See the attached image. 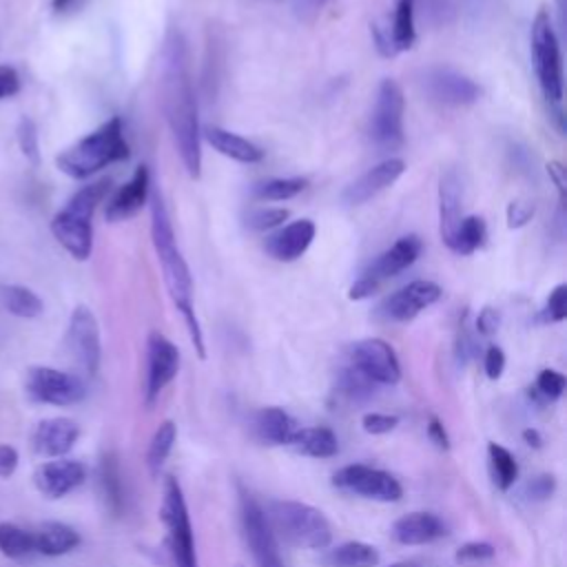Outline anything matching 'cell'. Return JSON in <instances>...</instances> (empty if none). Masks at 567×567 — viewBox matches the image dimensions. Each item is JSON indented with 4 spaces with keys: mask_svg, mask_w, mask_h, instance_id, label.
<instances>
[{
    "mask_svg": "<svg viewBox=\"0 0 567 567\" xmlns=\"http://www.w3.org/2000/svg\"><path fill=\"white\" fill-rule=\"evenodd\" d=\"M162 109L188 177L202 175V131L188 66V47L179 29H171L162 51Z\"/></svg>",
    "mask_w": 567,
    "mask_h": 567,
    "instance_id": "6da1fadb",
    "label": "cell"
},
{
    "mask_svg": "<svg viewBox=\"0 0 567 567\" xmlns=\"http://www.w3.org/2000/svg\"><path fill=\"white\" fill-rule=\"evenodd\" d=\"M151 239H153V248H155L157 261L164 272V284L171 295V301L186 323V330H188V337H190V343H193L197 357L206 359L204 332H202V326H199V319L195 312V301H193L190 268L175 241L173 224H171V217H168V210H166V204H164L159 190H155L151 195Z\"/></svg>",
    "mask_w": 567,
    "mask_h": 567,
    "instance_id": "7a4b0ae2",
    "label": "cell"
},
{
    "mask_svg": "<svg viewBox=\"0 0 567 567\" xmlns=\"http://www.w3.org/2000/svg\"><path fill=\"white\" fill-rule=\"evenodd\" d=\"M128 155L131 148L124 137V124L115 115L69 148H64L55 157V166L71 179H86L97 171L106 168L109 164L128 159Z\"/></svg>",
    "mask_w": 567,
    "mask_h": 567,
    "instance_id": "3957f363",
    "label": "cell"
},
{
    "mask_svg": "<svg viewBox=\"0 0 567 567\" xmlns=\"http://www.w3.org/2000/svg\"><path fill=\"white\" fill-rule=\"evenodd\" d=\"M111 188V179H97L82 186L62 210L51 219V233L58 244L78 261L91 257L93 250V213L104 202Z\"/></svg>",
    "mask_w": 567,
    "mask_h": 567,
    "instance_id": "277c9868",
    "label": "cell"
},
{
    "mask_svg": "<svg viewBox=\"0 0 567 567\" xmlns=\"http://www.w3.org/2000/svg\"><path fill=\"white\" fill-rule=\"evenodd\" d=\"M266 520L275 534L286 543L306 549H326L332 543V527L326 514L308 503L277 498L264 509Z\"/></svg>",
    "mask_w": 567,
    "mask_h": 567,
    "instance_id": "5b68a950",
    "label": "cell"
},
{
    "mask_svg": "<svg viewBox=\"0 0 567 567\" xmlns=\"http://www.w3.org/2000/svg\"><path fill=\"white\" fill-rule=\"evenodd\" d=\"M159 520L166 529V551L173 567H197L193 525L182 485L175 476H166L159 505Z\"/></svg>",
    "mask_w": 567,
    "mask_h": 567,
    "instance_id": "8992f818",
    "label": "cell"
},
{
    "mask_svg": "<svg viewBox=\"0 0 567 567\" xmlns=\"http://www.w3.org/2000/svg\"><path fill=\"white\" fill-rule=\"evenodd\" d=\"M529 44H532V62L536 69L540 91L547 102L560 106V100H563L560 42H558L556 29L551 24V16L545 7L538 9V13L534 16L532 31H529Z\"/></svg>",
    "mask_w": 567,
    "mask_h": 567,
    "instance_id": "52a82bcc",
    "label": "cell"
},
{
    "mask_svg": "<svg viewBox=\"0 0 567 567\" xmlns=\"http://www.w3.org/2000/svg\"><path fill=\"white\" fill-rule=\"evenodd\" d=\"M423 250V244L416 235H403L399 237L388 250H383L374 261L368 264V268L361 272V277L350 286L348 299L361 301L372 297L381 284L390 277H396L405 268H410Z\"/></svg>",
    "mask_w": 567,
    "mask_h": 567,
    "instance_id": "ba28073f",
    "label": "cell"
},
{
    "mask_svg": "<svg viewBox=\"0 0 567 567\" xmlns=\"http://www.w3.org/2000/svg\"><path fill=\"white\" fill-rule=\"evenodd\" d=\"M403 111L405 97L394 80H383L377 91L372 117H370V140L381 151H394L403 144Z\"/></svg>",
    "mask_w": 567,
    "mask_h": 567,
    "instance_id": "9c48e42d",
    "label": "cell"
},
{
    "mask_svg": "<svg viewBox=\"0 0 567 567\" xmlns=\"http://www.w3.org/2000/svg\"><path fill=\"white\" fill-rule=\"evenodd\" d=\"M239 520H241V534L255 560V567H286L279 556L275 532L266 520L264 507L244 487H239Z\"/></svg>",
    "mask_w": 567,
    "mask_h": 567,
    "instance_id": "30bf717a",
    "label": "cell"
},
{
    "mask_svg": "<svg viewBox=\"0 0 567 567\" xmlns=\"http://www.w3.org/2000/svg\"><path fill=\"white\" fill-rule=\"evenodd\" d=\"M24 392L35 403L64 408L80 403L86 396V385L78 374L49 365H31L24 374Z\"/></svg>",
    "mask_w": 567,
    "mask_h": 567,
    "instance_id": "8fae6325",
    "label": "cell"
},
{
    "mask_svg": "<svg viewBox=\"0 0 567 567\" xmlns=\"http://www.w3.org/2000/svg\"><path fill=\"white\" fill-rule=\"evenodd\" d=\"M332 485L341 492L379 503H396L403 496L401 483L390 472L363 463H352L337 470L332 474Z\"/></svg>",
    "mask_w": 567,
    "mask_h": 567,
    "instance_id": "7c38bea8",
    "label": "cell"
},
{
    "mask_svg": "<svg viewBox=\"0 0 567 567\" xmlns=\"http://www.w3.org/2000/svg\"><path fill=\"white\" fill-rule=\"evenodd\" d=\"M348 363L374 385H394L401 379V363L394 348L377 337L354 341L348 352Z\"/></svg>",
    "mask_w": 567,
    "mask_h": 567,
    "instance_id": "4fadbf2b",
    "label": "cell"
},
{
    "mask_svg": "<svg viewBox=\"0 0 567 567\" xmlns=\"http://www.w3.org/2000/svg\"><path fill=\"white\" fill-rule=\"evenodd\" d=\"M66 348L73 361L93 377L100 370L102 361V341H100V323L91 308L78 306L71 312L66 328Z\"/></svg>",
    "mask_w": 567,
    "mask_h": 567,
    "instance_id": "5bb4252c",
    "label": "cell"
},
{
    "mask_svg": "<svg viewBox=\"0 0 567 567\" xmlns=\"http://www.w3.org/2000/svg\"><path fill=\"white\" fill-rule=\"evenodd\" d=\"M179 372V350L162 332H151L146 339V379L144 403L153 405L166 385Z\"/></svg>",
    "mask_w": 567,
    "mask_h": 567,
    "instance_id": "9a60e30c",
    "label": "cell"
},
{
    "mask_svg": "<svg viewBox=\"0 0 567 567\" xmlns=\"http://www.w3.org/2000/svg\"><path fill=\"white\" fill-rule=\"evenodd\" d=\"M439 299H441V286L439 284H434L430 279H414L408 286L388 295L379 303L377 315L385 321L405 323V321H412L419 312H423L432 303H436Z\"/></svg>",
    "mask_w": 567,
    "mask_h": 567,
    "instance_id": "2e32d148",
    "label": "cell"
},
{
    "mask_svg": "<svg viewBox=\"0 0 567 567\" xmlns=\"http://www.w3.org/2000/svg\"><path fill=\"white\" fill-rule=\"evenodd\" d=\"M86 478L84 463L75 458H49L33 472V485L35 489L51 501L64 498L73 489H78Z\"/></svg>",
    "mask_w": 567,
    "mask_h": 567,
    "instance_id": "e0dca14e",
    "label": "cell"
},
{
    "mask_svg": "<svg viewBox=\"0 0 567 567\" xmlns=\"http://www.w3.org/2000/svg\"><path fill=\"white\" fill-rule=\"evenodd\" d=\"M425 91L434 102L445 106H467L481 95V86L472 78L441 66L425 73Z\"/></svg>",
    "mask_w": 567,
    "mask_h": 567,
    "instance_id": "ac0fdd59",
    "label": "cell"
},
{
    "mask_svg": "<svg viewBox=\"0 0 567 567\" xmlns=\"http://www.w3.org/2000/svg\"><path fill=\"white\" fill-rule=\"evenodd\" d=\"M80 439V425L69 416L42 419L33 434L31 447L42 458H62L66 456Z\"/></svg>",
    "mask_w": 567,
    "mask_h": 567,
    "instance_id": "d6986e66",
    "label": "cell"
},
{
    "mask_svg": "<svg viewBox=\"0 0 567 567\" xmlns=\"http://www.w3.org/2000/svg\"><path fill=\"white\" fill-rule=\"evenodd\" d=\"M405 171V162L399 157H388L379 162L377 166L368 168L361 177H357L346 190L341 193V199L346 206H361L377 197L381 190L392 186Z\"/></svg>",
    "mask_w": 567,
    "mask_h": 567,
    "instance_id": "ffe728a7",
    "label": "cell"
},
{
    "mask_svg": "<svg viewBox=\"0 0 567 567\" xmlns=\"http://www.w3.org/2000/svg\"><path fill=\"white\" fill-rule=\"evenodd\" d=\"M148 188H151L148 168L140 164L131 175V179L122 184L115 190V195L106 202V208H104L106 221H124L135 217L148 202Z\"/></svg>",
    "mask_w": 567,
    "mask_h": 567,
    "instance_id": "44dd1931",
    "label": "cell"
},
{
    "mask_svg": "<svg viewBox=\"0 0 567 567\" xmlns=\"http://www.w3.org/2000/svg\"><path fill=\"white\" fill-rule=\"evenodd\" d=\"M315 224L312 219H297L277 230L275 235L266 237V252L277 261H295L299 259L315 239Z\"/></svg>",
    "mask_w": 567,
    "mask_h": 567,
    "instance_id": "7402d4cb",
    "label": "cell"
},
{
    "mask_svg": "<svg viewBox=\"0 0 567 567\" xmlns=\"http://www.w3.org/2000/svg\"><path fill=\"white\" fill-rule=\"evenodd\" d=\"M441 536H445V525L432 512H410L392 525V538L399 545H425Z\"/></svg>",
    "mask_w": 567,
    "mask_h": 567,
    "instance_id": "603a6c76",
    "label": "cell"
},
{
    "mask_svg": "<svg viewBox=\"0 0 567 567\" xmlns=\"http://www.w3.org/2000/svg\"><path fill=\"white\" fill-rule=\"evenodd\" d=\"M463 219V184L454 171H447L439 184V226L441 239L450 246L456 226Z\"/></svg>",
    "mask_w": 567,
    "mask_h": 567,
    "instance_id": "cb8c5ba5",
    "label": "cell"
},
{
    "mask_svg": "<svg viewBox=\"0 0 567 567\" xmlns=\"http://www.w3.org/2000/svg\"><path fill=\"white\" fill-rule=\"evenodd\" d=\"M80 540L82 538H80L78 529L66 523H60V520H47V523L38 525V529L33 532L35 554H42L49 558L71 554L73 549H78Z\"/></svg>",
    "mask_w": 567,
    "mask_h": 567,
    "instance_id": "d4e9b609",
    "label": "cell"
},
{
    "mask_svg": "<svg viewBox=\"0 0 567 567\" xmlns=\"http://www.w3.org/2000/svg\"><path fill=\"white\" fill-rule=\"evenodd\" d=\"M297 421L281 408H261L252 416V432L261 443L268 445H288L290 436L297 430Z\"/></svg>",
    "mask_w": 567,
    "mask_h": 567,
    "instance_id": "484cf974",
    "label": "cell"
},
{
    "mask_svg": "<svg viewBox=\"0 0 567 567\" xmlns=\"http://www.w3.org/2000/svg\"><path fill=\"white\" fill-rule=\"evenodd\" d=\"M202 135L206 137V142L217 153H221V155H226V157H230L235 162L257 164V162L264 159V151L255 142H250V140H246V137H241V135H237L233 131H226L221 126H206Z\"/></svg>",
    "mask_w": 567,
    "mask_h": 567,
    "instance_id": "4316f807",
    "label": "cell"
},
{
    "mask_svg": "<svg viewBox=\"0 0 567 567\" xmlns=\"http://www.w3.org/2000/svg\"><path fill=\"white\" fill-rule=\"evenodd\" d=\"M297 454L312 456V458H330L339 452V439L330 427L323 425H310V427H297L288 443Z\"/></svg>",
    "mask_w": 567,
    "mask_h": 567,
    "instance_id": "83f0119b",
    "label": "cell"
},
{
    "mask_svg": "<svg viewBox=\"0 0 567 567\" xmlns=\"http://www.w3.org/2000/svg\"><path fill=\"white\" fill-rule=\"evenodd\" d=\"M379 558L381 556L374 545L361 543V540H348L337 547H330L321 556V563L326 567H377Z\"/></svg>",
    "mask_w": 567,
    "mask_h": 567,
    "instance_id": "f1b7e54d",
    "label": "cell"
},
{
    "mask_svg": "<svg viewBox=\"0 0 567 567\" xmlns=\"http://www.w3.org/2000/svg\"><path fill=\"white\" fill-rule=\"evenodd\" d=\"M0 306L20 319H35L44 312V303L38 292L20 284H2L0 286Z\"/></svg>",
    "mask_w": 567,
    "mask_h": 567,
    "instance_id": "f546056e",
    "label": "cell"
},
{
    "mask_svg": "<svg viewBox=\"0 0 567 567\" xmlns=\"http://www.w3.org/2000/svg\"><path fill=\"white\" fill-rule=\"evenodd\" d=\"M414 11H416V0H396L394 16H392V22L388 27L394 53L408 51L416 42Z\"/></svg>",
    "mask_w": 567,
    "mask_h": 567,
    "instance_id": "4dcf8cb0",
    "label": "cell"
},
{
    "mask_svg": "<svg viewBox=\"0 0 567 567\" xmlns=\"http://www.w3.org/2000/svg\"><path fill=\"white\" fill-rule=\"evenodd\" d=\"M97 476H100V489H102V496L106 501V507L111 509L113 516H117L122 512V505H124V489H122L120 465H117V458H115L113 452L102 456Z\"/></svg>",
    "mask_w": 567,
    "mask_h": 567,
    "instance_id": "1f68e13d",
    "label": "cell"
},
{
    "mask_svg": "<svg viewBox=\"0 0 567 567\" xmlns=\"http://www.w3.org/2000/svg\"><path fill=\"white\" fill-rule=\"evenodd\" d=\"M177 441V425L166 419L159 423V427L153 432L151 436V443H148V450H146V467H148V474L155 478L159 476L166 458L171 456L173 452V445Z\"/></svg>",
    "mask_w": 567,
    "mask_h": 567,
    "instance_id": "d6a6232c",
    "label": "cell"
},
{
    "mask_svg": "<svg viewBox=\"0 0 567 567\" xmlns=\"http://www.w3.org/2000/svg\"><path fill=\"white\" fill-rule=\"evenodd\" d=\"M0 554L11 560H20V558L35 554L33 532L20 527L18 523L2 520L0 523Z\"/></svg>",
    "mask_w": 567,
    "mask_h": 567,
    "instance_id": "836d02e7",
    "label": "cell"
},
{
    "mask_svg": "<svg viewBox=\"0 0 567 567\" xmlns=\"http://www.w3.org/2000/svg\"><path fill=\"white\" fill-rule=\"evenodd\" d=\"M487 237V228L483 217L478 215H467L461 219V224L454 230V237L450 241V250H454L456 255H472L474 250H478L483 246Z\"/></svg>",
    "mask_w": 567,
    "mask_h": 567,
    "instance_id": "e575fe53",
    "label": "cell"
},
{
    "mask_svg": "<svg viewBox=\"0 0 567 567\" xmlns=\"http://www.w3.org/2000/svg\"><path fill=\"white\" fill-rule=\"evenodd\" d=\"M487 458H489V472H492L494 485L501 492H507L518 478V463H516L514 454L498 443H489Z\"/></svg>",
    "mask_w": 567,
    "mask_h": 567,
    "instance_id": "d590c367",
    "label": "cell"
},
{
    "mask_svg": "<svg viewBox=\"0 0 567 567\" xmlns=\"http://www.w3.org/2000/svg\"><path fill=\"white\" fill-rule=\"evenodd\" d=\"M308 186L306 177H272L266 182H259L252 186V197L255 199H266V202H284L295 195H299Z\"/></svg>",
    "mask_w": 567,
    "mask_h": 567,
    "instance_id": "8d00e7d4",
    "label": "cell"
},
{
    "mask_svg": "<svg viewBox=\"0 0 567 567\" xmlns=\"http://www.w3.org/2000/svg\"><path fill=\"white\" fill-rule=\"evenodd\" d=\"M374 392V383L363 377L354 365H343L337 374V394H341L348 401H361L368 399Z\"/></svg>",
    "mask_w": 567,
    "mask_h": 567,
    "instance_id": "74e56055",
    "label": "cell"
},
{
    "mask_svg": "<svg viewBox=\"0 0 567 567\" xmlns=\"http://www.w3.org/2000/svg\"><path fill=\"white\" fill-rule=\"evenodd\" d=\"M16 137H18V146H20L22 155L29 162L38 164L40 162V142H38V126L31 117H27V115L20 117V122L16 126Z\"/></svg>",
    "mask_w": 567,
    "mask_h": 567,
    "instance_id": "f35d334b",
    "label": "cell"
},
{
    "mask_svg": "<svg viewBox=\"0 0 567 567\" xmlns=\"http://www.w3.org/2000/svg\"><path fill=\"white\" fill-rule=\"evenodd\" d=\"M494 554H496L494 545H489V543H485V540H470V543L461 545V547L454 551V560H456L458 565L472 567V565H481V563L492 560Z\"/></svg>",
    "mask_w": 567,
    "mask_h": 567,
    "instance_id": "ab89813d",
    "label": "cell"
},
{
    "mask_svg": "<svg viewBox=\"0 0 567 567\" xmlns=\"http://www.w3.org/2000/svg\"><path fill=\"white\" fill-rule=\"evenodd\" d=\"M288 215L290 213L286 208H255L246 215V226L250 230H270L284 224Z\"/></svg>",
    "mask_w": 567,
    "mask_h": 567,
    "instance_id": "60d3db41",
    "label": "cell"
},
{
    "mask_svg": "<svg viewBox=\"0 0 567 567\" xmlns=\"http://www.w3.org/2000/svg\"><path fill=\"white\" fill-rule=\"evenodd\" d=\"M565 317H567V284H558L549 292L545 308L540 312V319L545 323H560V321H565Z\"/></svg>",
    "mask_w": 567,
    "mask_h": 567,
    "instance_id": "b9f144b4",
    "label": "cell"
},
{
    "mask_svg": "<svg viewBox=\"0 0 567 567\" xmlns=\"http://www.w3.org/2000/svg\"><path fill=\"white\" fill-rule=\"evenodd\" d=\"M565 374L556 372V370H540L536 377V392L547 399V401H556L563 396L565 392Z\"/></svg>",
    "mask_w": 567,
    "mask_h": 567,
    "instance_id": "7bdbcfd3",
    "label": "cell"
},
{
    "mask_svg": "<svg viewBox=\"0 0 567 567\" xmlns=\"http://www.w3.org/2000/svg\"><path fill=\"white\" fill-rule=\"evenodd\" d=\"M399 425L396 414H385V412H368L361 416V427L368 434H388Z\"/></svg>",
    "mask_w": 567,
    "mask_h": 567,
    "instance_id": "ee69618b",
    "label": "cell"
},
{
    "mask_svg": "<svg viewBox=\"0 0 567 567\" xmlns=\"http://www.w3.org/2000/svg\"><path fill=\"white\" fill-rule=\"evenodd\" d=\"M476 352V343L474 337L467 328V312H463V319L458 323V334H456V359L458 363H467Z\"/></svg>",
    "mask_w": 567,
    "mask_h": 567,
    "instance_id": "f6af8a7d",
    "label": "cell"
},
{
    "mask_svg": "<svg viewBox=\"0 0 567 567\" xmlns=\"http://www.w3.org/2000/svg\"><path fill=\"white\" fill-rule=\"evenodd\" d=\"M554 489H556V481H554L551 474L534 476V478L527 483V487H525V492H527V496H529L532 501H545V498H549V496L554 494Z\"/></svg>",
    "mask_w": 567,
    "mask_h": 567,
    "instance_id": "bcb514c9",
    "label": "cell"
},
{
    "mask_svg": "<svg viewBox=\"0 0 567 567\" xmlns=\"http://www.w3.org/2000/svg\"><path fill=\"white\" fill-rule=\"evenodd\" d=\"M483 368L489 379H498L505 370V352L498 346H489L483 357Z\"/></svg>",
    "mask_w": 567,
    "mask_h": 567,
    "instance_id": "7dc6e473",
    "label": "cell"
},
{
    "mask_svg": "<svg viewBox=\"0 0 567 567\" xmlns=\"http://www.w3.org/2000/svg\"><path fill=\"white\" fill-rule=\"evenodd\" d=\"M18 465H20L18 450L13 445H9V443H0V478L2 481L11 478L16 474V470H18Z\"/></svg>",
    "mask_w": 567,
    "mask_h": 567,
    "instance_id": "c3c4849f",
    "label": "cell"
},
{
    "mask_svg": "<svg viewBox=\"0 0 567 567\" xmlns=\"http://www.w3.org/2000/svg\"><path fill=\"white\" fill-rule=\"evenodd\" d=\"M20 91V75L13 66L0 64V100H9Z\"/></svg>",
    "mask_w": 567,
    "mask_h": 567,
    "instance_id": "681fc988",
    "label": "cell"
},
{
    "mask_svg": "<svg viewBox=\"0 0 567 567\" xmlns=\"http://www.w3.org/2000/svg\"><path fill=\"white\" fill-rule=\"evenodd\" d=\"M534 217V206L525 202H512L507 206V226L509 228H520Z\"/></svg>",
    "mask_w": 567,
    "mask_h": 567,
    "instance_id": "f907efd6",
    "label": "cell"
},
{
    "mask_svg": "<svg viewBox=\"0 0 567 567\" xmlns=\"http://www.w3.org/2000/svg\"><path fill=\"white\" fill-rule=\"evenodd\" d=\"M498 323H501V315H498V310H494V308L485 306V308L478 312L474 328H476V332H478V334H483V337H492V334L498 330Z\"/></svg>",
    "mask_w": 567,
    "mask_h": 567,
    "instance_id": "816d5d0a",
    "label": "cell"
},
{
    "mask_svg": "<svg viewBox=\"0 0 567 567\" xmlns=\"http://www.w3.org/2000/svg\"><path fill=\"white\" fill-rule=\"evenodd\" d=\"M427 439L439 447V450H450V436L443 427V423L436 416H430L427 421Z\"/></svg>",
    "mask_w": 567,
    "mask_h": 567,
    "instance_id": "f5cc1de1",
    "label": "cell"
},
{
    "mask_svg": "<svg viewBox=\"0 0 567 567\" xmlns=\"http://www.w3.org/2000/svg\"><path fill=\"white\" fill-rule=\"evenodd\" d=\"M547 171H549V177H551V182H554V186H556V190H558V199H560V206H563V204H565V190H567L565 168H563V164H558V162H549Z\"/></svg>",
    "mask_w": 567,
    "mask_h": 567,
    "instance_id": "db71d44e",
    "label": "cell"
},
{
    "mask_svg": "<svg viewBox=\"0 0 567 567\" xmlns=\"http://www.w3.org/2000/svg\"><path fill=\"white\" fill-rule=\"evenodd\" d=\"M523 439H525L527 445H534V447H540V443H543L540 434H538L536 430H532V427H527V430L523 432Z\"/></svg>",
    "mask_w": 567,
    "mask_h": 567,
    "instance_id": "11a10c76",
    "label": "cell"
},
{
    "mask_svg": "<svg viewBox=\"0 0 567 567\" xmlns=\"http://www.w3.org/2000/svg\"><path fill=\"white\" fill-rule=\"evenodd\" d=\"M73 0H53V9L55 11H64Z\"/></svg>",
    "mask_w": 567,
    "mask_h": 567,
    "instance_id": "9f6ffc18",
    "label": "cell"
},
{
    "mask_svg": "<svg viewBox=\"0 0 567 567\" xmlns=\"http://www.w3.org/2000/svg\"><path fill=\"white\" fill-rule=\"evenodd\" d=\"M388 567H416L414 563H392V565H388Z\"/></svg>",
    "mask_w": 567,
    "mask_h": 567,
    "instance_id": "6f0895ef",
    "label": "cell"
},
{
    "mask_svg": "<svg viewBox=\"0 0 567 567\" xmlns=\"http://www.w3.org/2000/svg\"><path fill=\"white\" fill-rule=\"evenodd\" d=\"M315 2H323V0H315Z\"/></svg>",
    "mask_w": 567,
    "mask_h": 567,
    "instance_id": "680465c9",
    "label": "cell"
}]
</instances>
